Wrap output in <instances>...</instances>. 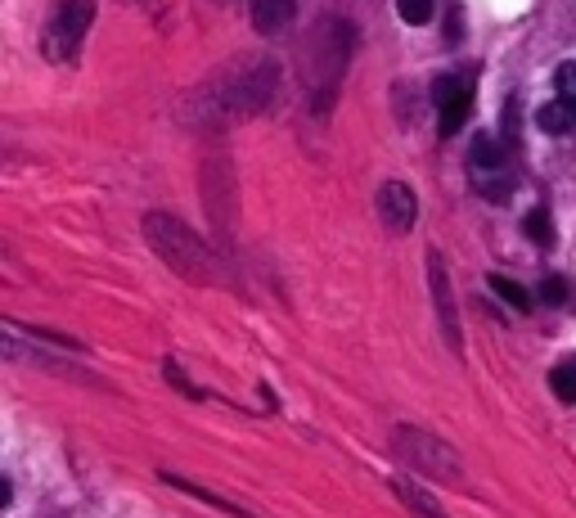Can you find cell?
<instances>
[{"instance_id":"7c38bea8","label":"cell","mask_w":576,"mask_h":518,"mask_svg":"<svg viewBox=\"0 0 576 518\" xmlns=\"http://www.w3.org/2000/svg\"><path fill=\"white\" fill-rule=\"evenodd\" d=\"M396 496H401L405 505L414 509V518H441V509L432 505V500H423V496H419V491H414V487H405V482H396Z\"/></svg>"},{"instance_id":"52a82bcc","label":"cell","mask_w":576,"mask_h":518,"mask_svg":"<svg viewBox=\"0 0 576 518\" xmlns=\"http://www.w3.org/2000/svg\"><path fill=\"white\" fill-rule=\"evenodd\" d=\"M491 289H495V293H500V298H504V302H509V307H513V311H522V316H527V311H531V307H536V302H531V293H527V289H522V284H518V280H504V275H491Z\"/></svg>"},{"instance_id":"8fae6325","label":"cell","mask_w":576,"mask_h":518,"mask_svg":"<svg viewBox=\"0 0 576 518\" xmlns=\"http://www.w3.org/2000/svg\"><path fill=\"white\" fill-rule=\"evenodd\" d=\"M473 167H504V149L495 145L491 136H477L473 140Z\"/></svg>"},{"instance_id":"7a4b0ae2","label":"cell","mask_w":576,"mask_h":518,"mask_svg":"<svg viewBox=\"0 0 576 518\" xmlns=\"http://www.w3.org/2000/svg\"><path fill=\"white\" fill-rule=\"evenodd\" d=\"M468 100H473V82H459V77H437L432 82V104H437L441 118V136H455L468 118Z\"/></svg>"},{"instance_id":"ba28073f","label":"cell","mask_w":576,"mask_h":518,"mask_svg":"<svg viewBox=\"0 0 576 518\" xmlns=\"http://www.w3.org/2000/svg\"><path fill=\"white\" fill-rule=\"evenodd\" d=\"M396 14H401L410 28H423V23H432V14H437V0H396Z\"/></svg>"},{"instance_id":"8992f818","label":"cell","mask_w":576,"mask_h":518,"mask_svg":"<svg viewBox=\"0 0 576 518\" xmlns=\"http://www.w3.org/2000/svg\"><path fill=\"white\" fill-rule=\"evenodd\" d=\"M428 275H432V284H437V307H441V325H446V338H450V347H459V325H455V311H450V293H446V271H441V262H437V257H432Z\"/></svg>"},{"instance_id":"4fadbf2b","label":"cell","mask_w":576,"mask_h":518,"mask_svg":"<svg viewBox=\"0 0 576 518\" xmlns=\"http://www.w3.org/2000/svg\"><path fill=\"white\" fill-rule=\"evenodd\" d=\"M554 86H558V100L576 104V59H567V64L554 68Z\"/></svg>"},{"instance_id":"9c48e42d","label":"cell","mask_w":576,"mask_h":518,"mask_svg":"<svg viewBox=\"0 0 576 518\" xmlns=\"http://www.w3.org/2000/svg\"><path fill=\"white\" fill-rule=\"evenodd\" d=\"M527 239H531V244H540V248L554 244V221H549L545 208H536V212L527 217Z\"/></svg>"},{"instance_id":"6da1fadb","label":"cell","mask_w":576,"mask_h":518,"mask_svg":"<svg viewBox=\"0 0 576 518\" xmlns=\"http://www.w3.org/2000/svg\"><path fill=\"white\" fill-rule=\"evenodd\" d=\"M90 19H95V0H68L54 19V28L45 32V55L50 59H68L77 50V41L86 37Z\"/></svg>"},{"instance_id":"5bb4252c","label":"cell","mask_w":576,"mask_h":518,"mask_svg":"<svg viewBox=\"0 0 576 518\" xmlns=\"http://www.w3.org/2000/svg\"><path fill=\"white\" fill-rule=\"evenodd\" d=\"M536 298L545 302V307H563V302H567V280H563V275H545Z\"/></svg>"},{"instance_id":"30bf717a","label":"cell","mask_w":576,"mask_h":518,"mask_svg":"<svg viewBox=\"0 0 576 518\" xmlns=\"http://www.w3.org/2000/svg\"><path fill=\"white\" fill-rule=\"evenodd\" d=\"M549 383H554L558 397L572 401V406H576V361H563V365H558V370L549 374Z\"/></svg>"},{"instance_id":"5b68a950","label":"cell","mask_w":576,"mask_h":518,"mask_svg":"<svg viewBox=\"0 0 576 518\" xmlns=\"http://www.w3.org/2000/svg\"><path fill=\"white\" fill-rule=\"evenodd\" d=\"M293 14V0H252V23L257 32H279Z\"/></svg>"},{"instance_id":"3957f363","label":"cell","mask_w":576,"mask_h":518,"mask_svg":"<svg viewBox=\"0 0 576 518\" xmlns=\"http://www.w3.org/2000/svg\"><path fill=\"white\" fill-rule=\"evenodd\" d=\"M378 212H383V221L392 230H410L414 226V194H410V185L387 181L383 190H378Z\"/></svg>"},{"instance_id":"277c9868","label":"cell","mask_w":576,"mask_h":518,"mask_svg":"<svg viewBox=\"0 0 576 518\" xmlns=\"http://www.w3.org/2000/svg\"><path fill=\"white\" fill-rule=\"evenodd\" d=\"M536 122H540V131H549V136H567V131H576V104H567V100L540 104Z\"/></svg>"}]
</instances>
